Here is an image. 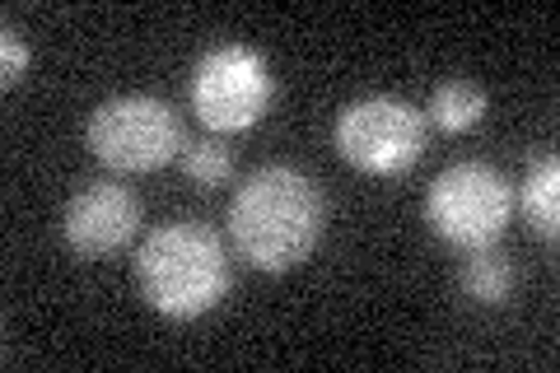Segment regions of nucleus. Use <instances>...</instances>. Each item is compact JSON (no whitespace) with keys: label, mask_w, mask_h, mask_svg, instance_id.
<instances>
[{"label":"nucleus","mask_w":560,"mask_h":373,"mask_svg":"<svg viewBox=\"0 0 560 373\" xmlns=\"http://www.w3.org/2000/svg\"><path fill=\"white\" fill-rule=\"evenodd\" d=\"M486 117V89L471 80H444L430 94V121L440 131H467Z\"/></svg>","instance_id":"10"},{"label":"nucleus","mask_w":560,"mask_h":373,"mask_svg":"<svg viewBox=\"0 0 560 373\" xmlns=\"http://www.w3.org/2000/svg\"><path fill=\"white\" fill-rule=\"evenodd\" d=\"M140 229V201L131 187L121 183H90L66 201L61 215V238L70 243V253L80 257H108L121 253Z\"/></svg>","instance_id":"7"},{"label":"nucleus","mask_w":560,"mask_h":373,"mask_svg":"<svg viewBox=\"0 0 560 373\" xmlns=\"http://www.w3.org/2000/svg\"><path fill=\"white\" fill-rule=\"evenodd\" d=\"M276 103V80L271 66L261 61V51L243 43L210 47L191 70V108L210 131L234 136L257 127Z\"/></svg>","instance_id":"5"},{"label":"nucleus","mask_w":560,"mask_h":373,"mask_svg":"<svg viewBox=\"0 0 560 373\" xmlns=\"http://www.w3.org/2000/svg\"><path fill=\"white\" fill-rule=\"evenodd\" d=\"M331 136H337V150L350 168L370 177H393L407 173L425 154V113L411 108L407 98L374 94L341 108Z\"/></svg>","instance_id":"6"},{"label":"nucleus","mask_w":560,"mask_h":373,"mask_svg":"<svg viewBox=\"0 0 560 373\" xmlns=\"http://www.w3.org/2000/svg\"><path fill=\"white\" fill-rule=\"evenodd\" d=\"M327 201L308 173L290 164H261L243 177L230 201V234L238 257L267 276L294 271L323 243Z\"/></svg>","instance_id":"1"},{"label":"nucleus","mask_w":560,"mask_h":373,"mask_svg":"<svg viewBox=\"0 0 560 373\" xmlns=\"http://www.w3.org/2000/svg\"><path fill=\"white\" fill-rule=\"evenodd\" d=\"M518 206L537 234L556 243V229H560V159L556 154H541L528 164V177L518 187Z\"/></svg>","instance_id":"8"},{"label":"nucleus","mask_w":560,"mask_h":373,"mask_svg":"<svg viewBox=\"0 0 560 373\" xmlns=\"http://www.w3.org/2000/svg\"><path fill=\"white\" fill-rule=\"evenodd\" d=\"M178 164L197 187H220V183H230V173H234V150L224 145V140H201V145L183 150Z\"/></svg>","instance_id":"11"},{"label":"nucleus","mask_w":560,"mask_h":373,"mask_svg":"<svg viewBox=\"0 0 560 373\" xmlns=\"http://www.w3.org/2000/svg\"><path fill=\"white\" fill-rule=\"evenodd\" d=\"M510 215H514V187L490 164H453L430 183L425 224L444 243L463 247V253L490 247L504 234Z\"/></svg>","instance_id":"4"},{"label":"nucleus","mask_w":560,"mask_h":373,"mask_svg":"<svg viewBox=\"0 0 560 373\" xmlns=\"http://www.w3.org/2000/svg\"><path fill=\"white\" fill-rule=\"evenodd\" d=\"M463 294L471 299V304L481 308H500L514 299V266L510 257L490 253V247H477V253L467 257L463 266Z\"/></svg>","instance_id":"9"},{"label":"nucleus","mask_w":560,"mask_h":373,"mask_svg":"<svg viewBox=\"0 0 560 373\" xmlns=\"http://www.w3.org/2000/svg\"><path fill=\"white\" fill-rule=\"evenodd\" d=\"M136 285L140 299L164 317H201L230 294V257L220 234L197 220L164 224L140 243L136 253Z\"/></svg>","instance_id":"2"},{"label":"nucleus","mask_w":560,"mask_h":373,"mask_svg":"<svg viewBox=\"0 0 560 373\" xmlns=\"http://www.w3.org/2000/svg\"><path fill=\"white\" fill-rule=\"evenodd\" d=\"M90 150L98 164H108L113 173H154L183 159V117L168 108L164 98L150 94H121L98 103L90 117Z\"/></svg>","instance_id":"3"},{"label":"nucleus","mask_w":560,"mask_h":373,"mask_svg":"<svg viewBox=\"0 0 560 373\" xmlns=\"http://www.w3.org/2000/svg\"><path fill=\"white\" fill-rule=\"evenodd\" d=\"M24 70H28V47L20 33H14V24H5L0 28V84L14 89L24 80Z\"/></svg>","instance_id":"12"}]
</instances>
